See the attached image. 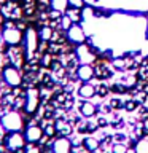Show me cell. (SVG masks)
Wrapping results in <instances>:
<instances>
[{
	"mask_svg": "<svg viewBox=\"0 0 148 153\" xmlns=\"http://www.w3.org/2000/svg\"><path fill=\"white\" fill-rule=\"evenodd\" d=\"M75 74H76L78 81L86 83V81L94 80V67H92V64H80L78 69L75 70Z\"/></svg>",
	"mask_w": 148,
	"mask_h": 153,
	"instance_id": "obj_12",
	"label": "cell"
},
{
	"mask_svg": "<svg viewBox=\"0 0 148 153\" xmlns=\"http://www.w3.org/2000/svg\"><path fill=\"white\" fill-rule=\"evenodd\" d=\"M69 7L81 10V8H84V0H69Z\"/></svg>",
	"mask_w": 148,
	"mask_h": 153,
	"instance_id": "obj_30",
	"label": "cell"
},
{
	"mask_svg": "<svg viewBox=\"0 0 148 153\" xmlns=\"http://www.w3.org/2000/svg\"><path fill=\"white\" fill-rule=\"evenodd\" d=\"M53 59H54V56L50 54V53H45V54H41V56H40V67H43V69H48V70H50Z\"/></svg>",
	"mask_w": 148,
	"mask_h": 153,
	"instance_id": "obj_24",
	"label": "cell"
},
{
	"mask_svg": "<svg viewBox=\"0 0 148 153\" xmlns=\"http://www.w3.org/2000/svg\"><path fill=\"white\" fill-rule=\"evenodd\" d=\"M43 132H45V137H48V139H54V137H57L56 124L51 123V121L45 123V126H43Z\"/></svg>",
	"mask_w": 148,
	"mask_h": 153,
	"instance_id": "obj_21",
	"label": "cell"
},
{
	"mask_svg": "<svg viewBox=\"0 0 148 153\" xmlns=\"http://www.w3.org/2000/svg\"><path fill=\"white\" fill-rule=\"evenodd\" d=\"M95 123H97V126H99L100 129H107V128L110 126V120L107 118V115H97Z\"/></svg>",
	"mask_w": 148,
	"mask_h": 153,
	"instance_id": "obj_28",
	"label": "cell"
},
{
	"mask_svg": "<svg viewBox=\"0 0 148 153\" xmlns=\"http://www.w3.org/2000/svg\"><path fill=\"white\" fill-rule=\"evenodd\" d=\"M0 124L5 129V132H22L26 128V120L16 110H10V112L2 115Z\"/></svg>",
	"mask_w": 148,
	"mask_h": 153,
	"instance_id": "obj_1",
	"label": "cell"
},
{
	"mask_svg": "<svg viewBox=\"0 0 148 153\" xmlns=\"http://www.w3.org/2000/svg\"><path fill=\"white\" fill-rule=\"evenodd\" d=\"M26 137L22 132H7L3 139V147L11 153H24L26 152Z\"/></svg>",
	"mask_w": 148,
	"mask_h": 153,
	"instance_id": "obj_4",
	"label": "cell"
},
{
	"mask_svg": "<svg viewBox=\"0 0 148 153\" xmlns=\"http://www.w3.org/2000/svg\"><path fill=\"white\" fill-rule=\"evenodd\" d=\"M26 2H27V3H32V2H33V0H26Z\"/></svg>",
	"mask_w": 148,
	"mask_h": 153,
	"instance_id": "obj_34",
	"label": "cell"
},
{
	"mask_svg": "<svg viewBox=\"0 0 148 153\" xmlns=\"http://www.w3.org/2000/svg\"><path fill=\"white\" fill-rule=\"evenodd\" d=\"M41 105V96H40V91H38L35 86L33 88H29L24 94V107H22V112L29 115V117H33L38 108Z\"/></svg>",
	"mask_w": 148,
	"mask_h": 153,
	"instance_id": "obj_3",
	"label": "cell"
},
{
	"mask_svg": "<svg viewBox=\"0 0 148 153\" xmlns=\"http://www.w3.org/2000/svg\"><path fill=\"white\" fill-rule=\"evenodd\" d=\"M127 134H124V132H121V131H116L113 134V140L115 142H121V143H126V140H127Z\"/></svg>",
	"mask_w": 148,
	"mask_h": 153,
	"instance_id": "obj_29",
	"label": "cell"
},
{
	"mask_svg": "<svg viewBox=\"0 0 148 153\" xmlns=\"http://www.w3.org/2000/svg\"><path fill=\"white\" fill-rule=\"evenodd\" d=\"M108 94H112L110 93V85L104 83V81H100L99 85H95V96H97V97L105 99V97H108Z\"/></svg>",
	"mask_w": 148,
	"mask_h": 153,
	"instance_id": "obj_19",
	"label": "cell"
},
{
	"mask_svg": "<svg viewBox=\"0 0 148 153\" xmlns=\"http://www.w3.org/2000/svg\"><path fill=\"white\" fill-rule=\"evenodd\" d=\"M50 7L61 13H65L69 8V0H50Z\"/></svg>",
	"mask_w": 148,
	"mask_h": 153,
	"instance_id": "obj_20",
	"label": "cell"
},
{
	"mask_svg": "<svg viewBox=\"0 0 148 153\" xmlns=\"http://www.w3.org/2000/svg\"><path fill=\"white\" fill-rule=\"evenodd\" d=\"M97 2L99 0H84V5H88V7H95Z\"/></svg>",
	"mask_w": 148,
	"mask_h": 153,
	"instance_id": "obj_33",
	"label": "cell"
},
{
	"mask_svg": "<svg viewBox=\"0 0 148 153\" xmlns=\"http://www.w3.org/2000/svg\"><path fill=\"white\" fill-rule=\"evenodd\" d=\"M2 80H3V83L7 86H10V88H19V86L22 85L21 70H19L16 65H13V64L3 65V69H2Z\"/></svg>",
	"mask_w": 148,
	"mask_h": 153,
	"instance_id": "obj_5",
	"label": "cell"
},
{
	"mask_svg": "<svg viewBox=\"0 0 148 153\" xmlns=\"http://www.w3.org/2000/svg\"><path fill=\"white\" fill-rule=\"evenodd\" d=\"M24 153H43V152H41V148L38 145H30V143H27L26 152H24Z\"/></svg>",
	"mask_w": 148,
	"mask_h": 153,
	"instance_id": "obj_31",
	"label": "cell"
},
{
	"mask_svg": "<svg viewBox=\"0 0 148 153\" xmlns=\"http://www.w3.org/2000/svg\"><path fill=\"white\" fill-rule=\"evenodd\" d=\"M10 2H21V0H10Z\"/></svg>",
	"mask_w": 148,
	"mask_h": 153,
	"instance_id": "obj_35",
	"label": "cell"
},
{
	"mask_svg": "<svg viewBox=\"0 0 148 153\" xmlns=\"http://www.w3.org/2000/svg\"><path fill=\"white\" fill-rule=\"evenodd\" d=\"M127 86L129 85L123 83V81H113V83H110V93L115 96H123L127 93Z\"/></svg>",
	"mask_w": 148,
	"mask_h": 153,
	"instance_id": "obj_16",
	"label": "cell"
},
{
	"mask_svg": "<svg viewBox=\"0 0 148 153\" xmlns=\"http://www.w3.org/2000/svg\"><path fill=\"white\" fill-rule=\"evenodd\" d=\"M88 153H97V152H88Z\"/></svg>",
	"mask_w": 148,
	"mask_h": 153,
	"instance_id": "obj_37",
	"label": "cell"
},
{
	"mask_svg": "<svg viewBox=\"0 0 148 153\" xmlns=\"http://www.w3.org/2000/svg\"><path fill=\"white\" fill-rule=\"evenodd\" d=\"M112 67H113L115 72H119V74H126V61H124L121 56H119V57H115L113 62H112Z\"/></svg>",
	"mask_w": 148,
	"mask_h": 153,
	"instance_id": "obj_22",
	"label": "cell"
},
{
	"mask_svg": "<svg viewBox=\"0 0 148 153\" xmlns=\"http://www.w3.org/2000/svg\"><path fill=\"white\" fill-rule=\"evenodd\" d=\"M108 105L112 107L113 112H119V110H124V100L121 97H118V96H115L108 100Z\"/></svg>",
	"mask_w": 148,
	"mask_h": 153,
	"instance_id": "obj_23",
	"label": "cell"
},
{
	"mask_svg": "<svg viewBox=\"0 0 148 153\" xmlns=\"http://www.w3.org/2000/svg\"><path fill=\"white\" fill-rule=\"evenodd\" d=\"M72 139L64 137V136H57L51 140V153H70L72 152Z\"/></svg>",
	"mask_w": 148,
	"mask_h": 153,
	"instance_id": "obj_10",
	"label": "cell"
},
{
	"mask_svg": "<svg viewBox=\"0 0 148 153\" xmlns=\"http://www.w3.org/2000/svg\"><path fill=\"white\" fill-rule=\"evenodd\" d=\"M134 152H135V153H148V137L138 140L135 148H134Z\"/></svg>",
	"mask_w": 148,
	"mask_h": 153,
	"instance_id": "obj_26",
	"label": "cell"
},
{
	"mask_svg": "<svg viewBox=\"0 0 148 153\" xmlns=\"http://www.w3.org/2000/svg\"><path fill=\"white\" fill-rule=\"evenodd\" d=\"M38 37H40L41 42H51L53 38V33H54V29H53L50 24H45V26L38 27Z\"/></svg>",
	"mask_w": 148,
	"mask_h": 153,
	"instance_id": "obj_15",
	"label": "cell"
},
{
	"mask_svg": "<svg viewBox=\"0 0 148 153\" xmlns=\"http://www.w3.org/2000/svg\"><path fill=\"white\" fill-rule=\"evenodd\" d=\"M65 35H67L69 43H72L75 46H80L83 43H86V38H88L84 29L81 27V24H72V27L65 32Z\"/></svg>",
	"mask_w": 148,
	"mask_h": 153,
	"instance_id": "obj_9",
	"label": "cell"
},
{
	"mask_svg": "<svg viewBox=\"0 0 148 153\" xmlns=\"http://www.w3.org/2000/svg\"><path fill=\"white\" fill-rule=\"evenodd\" d=\"M24 54H26V61L32 59L33 56L38 54V45H40V37H38V30L35 27H27L24 32ZM38 57V56H37Z\"/></svg>",
	"mask_w": 148,
	"mask_h": 153,
	"instance_id": "obj_2",
	"label": "cell"
},
{
	"mask_svg": "<svg viewBox=\"0 0 148 153\" xmlns=\"http://www.w3.org/2000/svg\"><path fill=\"white\" fill-rule=\"evenodd\" d=\"M112 153H129V148L126 143H121V142H113L112 145Z\"/></svg>",
	"mask_w": 148,
	"mask_h": 153,
	"instance_id": "obj_27",
	"label": "cell"
},
{
	"mask_svg": "<svg viewBox=\"0 0 148 153\" xmlns=\"http://www.w3.org/2000/svg\"><path fill=\"white\" fill-rule=\"evenodd\" d=\"M78 113H80V117H84L86 120L97 117L99 115V104H92L91 100L81 99L80 104H78Z\"/></svg>",
	"mask_w": 148,
	"mask_h": 153,
	"instance_id": "obj_11",
	"label": "cell"
},
{
	"mask_svg": "<svg viewBox=\"0 0 148 153\" xmlns=\"http://www.w3.org/2000/svg\"><path fill=\"white\" fill-rule=\"evenodd\" d=\"M2 40L10 48H19L24 42V32L19 30L16 27V24L13 27H5L2 30Z\"/></svg>",
	"mask_w": 148,
	"mask_h": 153,
	"instance_id": "obj_6",
	"label": "cell"
},
{
	"mask_svg": "<svg viewBox=\"0 0 148 153\" xmlns=\"http://www.w3.org/2000/svg\"><path fill=\"white\" fill-rule=\"evenodd\" d=\"M65 14L72 19V22H73V24H81V22H83V14H81V10H78V8L69 7V8H67V11H65Z\"/></svg>",
	"mask_w": 148,
	"mask_h": 153,
	"instance_id": "obj_17",
	"label": "cell"
},
{
	"mask_svg": "<svg viewBox=\"0 0 148 153\" xmlns=\"http://www.w3.org/2000/svg\"><path fill=\"white\" fill-rule=\"evenodd\" d=\"M140 102H138L137 97H129L124 100V110H126L127 113H132V112H137L138 107H140Z\"/></svg>",
	"mask_w": 148,
	"mask_h": 153,
	"instance_id": "obj_18",
	"label": "cell"
},
{
	"mask_svg": "<svg viewBox=\"0 0 148 153\" xmlns=\"http://www.w3.org/2000/svg\"><path fill=\"white\" fill-rule=\"evenodd\" d=\"M81 145L84 147L86 152H97V148L100 145V140L95 136H84L81 139Z\"/></svg>",
	"mask_w": 148,
	"mask_h": 153,
	"instance_id": "obj_14",
	"label": "cell"
},
{
	"mask_svg": "<svg viewBox=\"0 0 148 153\" xmlns=\"http://www.w3.org/2000/svg\"><path fill=\"white\" fill-rule=\"evenodd\" d=\"M92 67H94V78L95 80L104 81V80L113 78L115 70H113L112 64H108V62H105V61H100V59H95L92 62Z\"/></svg>",
	"mask_w": 148,
	"mask_h": 153,
	"instance_id": "obj_8",
	"label": "cell"
},
{
	"mask_svg": "<svg viewBox=\"0 0 148 153\" xmlns=\"http://www.w3.org/2000/svg\"><path fill=\"white\" fill-rule=\"evenodd\" d=\"M72 24H73V22H72V19L67 16L65 13L62 14V18H61V21H59V29H61V30L67 32V30H69V29L72 27Z\"/></svg>",
	"mask_w": 148,
	"mask_h": 153,
	"instance_id": "obj_25",
	"label": "cell"
},
{
	"mask_svg": "<svg viewBox=\"0 0 148 153\" xmlns=\"http://www.w3.org/2000/svg\"><path fill=\"white\" fill-rule=\"evenodd\" d=\"M76 94H78L80 99L83 100H91L95 96V85H92L91 81H86V83H81L76 89Z\"/></svg>",
	"mask_w": 148,
	"mask_h": 153,
	"instance_id": "obj_13",
	"label": "cell"
},
{
	"mask_svg": "<svg viewBox=\"0 0 148 153\" xmlns=\"http://www.w3.org/2000/svg\"><path fill=\"white\" fill-rule=\"evenodd\" d=\"M147 38H148V26H147Z\"/></svg>",
	"mask_w": 148,
	"mask_h": 153,
	"instance_id": "obj_36",
	"label": "cell"
},
{
	"mask_svg": "<svg viewBox=\"0 0 148 153\" xmlns=\"http://www.w3.org/2000/svg\"><path fill=\"white\" fill-rule=\"evenodd\" d=\"M105 153H112V152H105Z\"/></svg>",
	"mask_w": 148,
	"mask_h": 153,
	"instance_id": "obj_38",
	"label": "cell"
},
{
	"mask_svg": "<svg viewBox=\"0 0 148 153\" xmlns=\"http://www.w3.org/2000/svg\"><path fill=\"white\" fill-rule=\"evenodd\" d=\"M137 139L135 137H132V136H129L127 137V140H126V145H127V148L129 150H134V148H135V145H137Z\"/></svg>",
	"mask_w": 148,
	"mask_h": 153,
	"instance_id": "obj_32",
	"label": "cell"
},
{
	"mask_svg": "<svg viewBox=\"0 0 148 153\" xmlns=\"http://www.w3.org/2000/svg\"><path fill=\"white\" fill-rule=\"evenodd\" d=\"M24 137H26V142L30 143V145H38L41 142V139L45 137V132H43V128L38 123H30L24 128Z\"/></svg>",
	"mask_w": 148,
	"mask_h": 153,
	"instance_id": "obj_7",
	"label": "cell"
}]
</instances>
